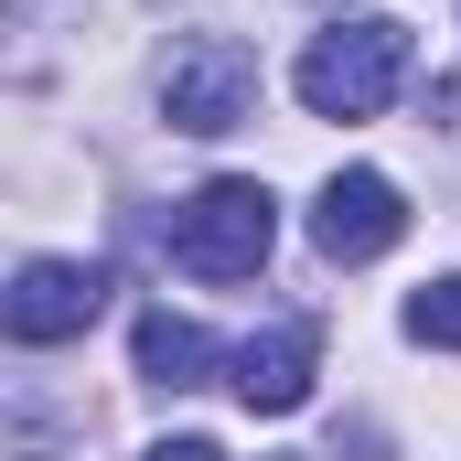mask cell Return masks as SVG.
<instances>
[{
    "label": "cell",
    "mask_w": 461,
    "mask_h": 461,
    "mask_svg": "<svg viewBox=\"0 0 461 461\" xmlns=\"http://www.w3.org/2000/svg\"><path fill=\"white\" fill-rule=\"evenodd\" d=\"M408 65H419V32H408V22H386V11L333 22V32H312V54H301V108L312 118H386L397 86H408Z\"/></svg>",
    "instance_id": "6da1fadb"
},
{
    "label": "cell",
    "mask_w": 461,
    "mask_h": 461,
    "mask_svg": "<svg viewBox=\"0 0 461 461\" xmlns=\"http://www.w3.org/2000/svg\"><path fill=\"white\" fill-rule=\"evenodd\" d=\"M172 268H194V279H258L268 268V247H279V204H268V183H204V194H183L172 204Z\"/></svg>",
    "instance_id": "7a4b0ae2"
},
{
    "label": "cell",
    "mask_w": 461,
    "mask_h": 461,
    "mask_svg": "<svg viewBox=\"0 0 461 461\" xmlns=\"http://www.w3.org/2000/svg\"><path fill=\"white\" fill-rule=\"evenodd\" d=\"M161 118L183 129V140H226L258 118V54L236 43V32H194V43H172V65H161Z\"/></svg>",
    "instance_id": "3957f363"
},
{
    "label": "cell",
    "mask_w": 461,
    "mask_h": 461,
    "mask_svg": "<svg viewBox=\"0 0 461 461\" xmlns=\"http://www.w3.org/2000/svg\"><path fill=\"white\" fill-rule=\"evenodd\" d=\"M97 312H108V268H86V258H22L11 290H0L11 344H76Z\"/></svg>",
    "instance_id": "277c9868"
},
{
    "label": "cell",
    "mask_w": 461,
    "mask_h": 461,
    "mask_svg": "<svg viewBox=\"0 0 461 461\" xmlns=\"http://www.w3.org/2000/svg\"><path fill=\"white\" fill-rule=\"evenodd\" d=\"M397 236H408V194H397L386 172H333V183H322V204H312V247H322L333 268L386 258Z\"/></svg>",
    "instance_id": "5b68a950"
},
{
    "label": "cell",
    "mask_w": 461,
    "mask_h": 461,
    "mask_svg": "<svg viewBox=\"0 0 461 461\" xmlns=\"http://www.w3.org/2000/svg\"><path fill=\"white\" fill-rule=\"evenodd\" d=\"M312 375H322V322H312V312H290V322H268V333H247V344L226 354V386L258 419H290V408L312 397Z\"/></svg>",
    "instance_id": "8992f818"
},
{
    "label": "cell",
    "mask_w": 461,
    "mask_h": 461,
    "mask_svg": "<svg viewBox=\"0 0 461 461\" xmlns=\"http://www.w3.org/2000/svg\"><path fill=\"white\" fill-rule=\"evenodd\" d=\"M129 344H140V375H150V386H172V397L215 375V333H204V322H183V312H140V333H129Z\"/></svg>",
    "instance_id": "52a82bcc"
},
{
    "label": "cell",
    "mask_w": 461,
    "mask_h": 461,
    "mask_svg": "<svg viewBox=\"0 0 461 461\" xmlns=\"http://www.w3.org/2000/svg\"><path fill=\"white\" fill-rule=\"evenodd\" d=\"M408 344L461 354V268H451V279H429V290H408Z\"/></svg>",
    "instance_id": "ba28073f"
},
{
    "label": "cell",
    "mask_w": 461,
    "mask_h": 461,
    "mask_svg": "<svg viewBox=\"0 0 461 461\" xmlns=\"http://www.w3.org/2000/svg\"><path fill=\"white\" fill-rule=\"evenodd\" d=\"M140 461H226L215 440H161V451H140Z\"/></svg>",
    "instance_id": "9c48e42d"
}]
</instances>
